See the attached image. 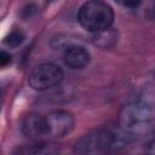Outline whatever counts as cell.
I'll use <instances>...</instances> for the list:
<instances>
[{
    "label": "cell",
    "instance_id": "6da1fadb",
    "mask_svg": "<svg viewBox=\"0 0 155 155\" xmlns=\"http://www.w3.org/2000/svg\"><path fill=\"white\" fill-rule=\"evenodd\" d=\"M154 103L151 96L138 98L127 104L120 113V128L130 136H144L154 126Z\"/></svg>",
    "mask_w": 155,
    "mask_h": 155
},
{
    "label": "cell",
    "instance_id": "7a4b0ae2",
    "mask_svg": "<svg viewBox=\"0 0 155 155\" xmlns=\"http://www.w3.org/2000/svg\"><path fill=\"white\" fill-rule=\"evenodd\" d=\"M130 134L125 131L98 130L81 137L75 144V151L79 154H104L119 150L128 143Z\"/></svg>",
    "mask_w": 155,
    "mask_h": 155
},
{
    "label": "cell",
    "instance_id": "3957f363",
    "mask_svg": "<svg viewBox=\"0 0 155 155\" xmlns=\"http://www.w3.org/2000/svg\"><path fill=\"white\" fill-rule=\"evenodd\" d=\"M78 21L87 31L99 33L111 27L114 11L109 4L102 0H90L80 7Z\"/></svg>",
    "mask_w": 155,
    "mask_h": 155
},
{
    "label": "cell",
    "instance_id": "277c9868",
    "mask_svg": "<svg viewBox=\"0 0 155 155\" xmlns=\"http://www.w3.org/2000/svg\"><path fill=\"white\" fill-rule=\"evenodd\" d=\"M63 79V70L53 63H41L35 65L28 76V84L36 91H44L57 86Z\"/></svg>",
    "mask_w": 155,
    "mask_h": 155
},
{
    "label": "cell",
    "instance_id": "5b68a950",
    "mask_svg": "<svg viewBox=\"0 0 155 155\" xmlns=\"http://www.w3.org/2000/svg\"><path fill=\"white\" fill-rule=\"evenodd\" d=\"M45 124L48 138H63L73 131L75 119L67 110H53L45 116Z\"/></svg>",
    "mask_w": 155,
    "mask_h": 155
},
{
    "label": "cell",
    "instance_id": "8992f818",
    "mask_svg": "<svg viewBox=\"0 0 155 155\" xmlns=\"http://www.w3.org/2000/svg\"><path fill=\"white\" fill-rule=\"evenodd\" d=\"M22 132L30 139H41L46 136L45 116L36 113H29L22 120Z\"/></svg>",
    "mask_w": 155,
    "mask_h": 155
},
{
    "label": "cell",
    "instance_id": "52a82bcc",
    "mask_svg": "<svg viewBox=\"0 0 155 155\" xmlns=\"http://www.w3.org/2000/svg\"><path fill=\"white\" fill-rule=\"evenodd\" d=\"M90 59H91L90 52L85 47L79 45H73L67 47L63 53L64 64L70 69H75V70L87 67V64L90 63Z\"/></svg>",
    "mask_w": 155,
    "mask_h": 155
},
{
    "label": "cell",
    "instance_id": "ba28073f",
    "mask_svg": "<svg viewBox=\"0 0 155 155\" xmlns=\"http://www.w3.org/2000/svg\"><path fill=\"white\" fill-rule=\"evenodd\" d=\"M24 39H25V34L21 29H16V30H12L5 38L4 42L10 47H17L24 41Z\"/></svg>",
    "mask_w": 155,
    "mask_h": 155
},
{
    "label": "cell",
    "instance_id": "9c48e42d",
    "mask_svg": "<svg viewBox=\"0 0 155 155\" xmlns=\"http://www.w3.org/2000/svg\"><path fill=\"white\" fill-rule=\"evenodd\" d=\"M12 61V57L8 52L4 51V50H0V68H5L7 67Z\"/></svg>",
    "mask_w": 155,
    "mask_h": 155
},
{
    "label": "cell",
    "instance_id": "30bf717a",
    "mask_svg": "<svg viewBox=\"0 0 155 155\" xmlns=\"http://www.w3.org/2000/svg\"><path fill=\"white\" fill-rule=\"evenodd\" d=\"M115 1L125 7H137L143 0H115Z\"/></svg>",
    "mask_w": 155,
    "mask_h": 155
},
{
    "label": "cell",
    "instance_id": "8fae6325",
    "mask_svg": "<svg viewBox=\"0 0 155 155\" xmlns=\"http://www.w3.org/2000/svg\"><path fill=\"white\" fill-rule=\"evenodd\" d=\"M2 99H4V91L0 87V108H1V104H2Z\"/></svg>",
    "mask_w": 155,
    "mask_h": 155
}]
</instances>
